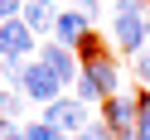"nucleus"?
<instances>
[{
    "label": "nucleus",
    "mask_w": 150,
    "mask_h": 140,
    "mask_svg": "<svg viewBox=\"0 0 150 140\" xmlns=\"http://www.w3.org/2000/svg\"><path fill=\"white\" fill-rule=\"evenodd\" d=\"M78 101L87 106V101H107V97H116L121 92V72H116V63L107 58V53H97V58H87L82 63V72H78Z\"/></svg>",
    "instance_id": "1"
},
{
    "label": "nucleus",
    "mask_w": 150,
    "mask_h": 140,
    "mask_svg": "<svg viewBox=\"0 0 150 140\" xmlns=\"http://www.w3.org/2000/svg\"><path fill=\"white\" fill-rule=\"evenodd\" d=\"M111 39H116L121 53L136 58L145 49V10H140V0H121L116 15H111Z\"/></svg>",
    "instance_id": "2"
},
{
    "label": "nucleus",
    "mask_w": 150,
    "mask_h": 140,
    "mask_svg": "<svg viewBox=\"0 0 150 140\" xmlns=\"http://www.w3.org/2000/svg\"><path fill=\"white\" fill-rule=\"evenodd\" d=\"M102 121H107V130L116 140H131L136 135V126H140V97H107L102 101Z\"/></svg>",
    "instance_id": "3"
},
{
    "label": "nucleus",
    "mask_w": 150,
    "mask_h": 140,
    "mask_svg": "<svg viewBox=\"0 0 150 140\" xmlns=\"http://www.w3.org/2000/svg\"><path fill=\"white\" fill-rule=\"evenodd\" d=\"M20 92H24V101H39V106H49V101H58V97H63V82L53 77V72L44 68L39 58H34V63H24Z\"/></svg>",
    "instance_id": "4"
},
{
    "label": "nucleus",
    "mask_w": 150,
    "mask_h": 140,
    "mask_svg": "<svg viewBox=\"0 0 150 140\" xmlns=\"http://www.w3.org/2000/svg\"><path fill=\"white\" fill-rule=\"evenodd\" d=\"M44 126H53L58 135H82V126H87V106H82L78 97H58L44 106Z\"/></svg>",
    "instance_id": "5"
},
{
    "label": "nucleus",
    "mask_w": 150,
    "mask_h": 140,
    "mask_svg": "<svg viewBox=\"0 0 150 140\" xmlns=\"http://www.w3.org/2000/svg\"><path fill=\"white\" fill-rule=\"evenodd\" d=\"M29 49H39L29 24L24 20H0V63H24Z\"/></svg>",
    "instance_id": "6"
},
{
    "label": "nucleus",
    "mask_w": 150,
    "mask_h": 140,
    "mask_svg": "<svg viewBox=\"0 0 150 140\" xmlns=\"http://www.w3.org/2000/svg\"><path fill=\"white\" fill-rule=\"evenodd\" d=\"M87 34H92V20H87L82 10H58V15H53V44H63V49H78Z\"/></svg>",
    "instance_id": "7"
},
{
    "label": "nucleus",
    "mask_w": 150,
    "mask_h": 140,
    "mask_svg": "<svg viewBox=\"0 0 150 140\" xmlns=\"http://www.w3.org/2000/svg\"><path fill=\"white\" fill-rule=\"evenodd\" d=\"M39 63L63 82V87H68V82H78V72H82V68H78V53L63 49V44H39Z\"/></svg>",
    "instance_id": "8"
},
{
    "label": "nucleus",
    "mask_w": 150,
    "mask_h": 140,
    "mask_svg": "<svg viewBox=\"0 0 150 140\" xmlns=\"http://www.w3.org/2000/svg\"><path fill=\"white\" fill-rule=\"evenodd\" d=\"M53 15H58V10H53V0H24V10H20V20L29 24L34 34H44V29L53 34Z\"/></svg>",
    "instance_id": "9"
},
{
    "label": "nucleus",
    "mask_w": 150,
    "mask_h": 140,
    "mask_svg": "<svg viewBox=\"0 0 150 140\" xmlns=\"http://www.w3.org/2000/svg\"><path fill=\"white\" fill-rule=\"evenodd\" d=\"M20 111H24V92H0V121H15V116H20Z\"/></svg>",
    "instance_id": "10"
},
{
    "label": "nucleus",
    "mask_w": 150,
    "mask_h": 140,
    "mask_svg": "<svg viewBox=\"0 0 150 140\" xmlns=\"http://www.w3.org/2000/svg\"><path fill=\"white\" fill-rule=\"evenodd\" d=\"M24 140H63V135L53 126H44V121H29V126H24Z\"/></svg>",
    "instance_id": "11"
},
{
    "label": "nucleus",
    "mask_w": 150,
    "mask_h": 140,
    "mask_svg": "<svg viewBox=\"0 0 150 140\" xmlns=\"http://www.w3.org/2000/svg\"><path fill=\"white\" fill-rule=\"evenodd\" d=\"M136 77H140V82H150V44L136 53Z\"/></svg>",
    "instance_id": "12"
},
{
    "label": "nucleus",
    "mask_w": 150,
    "mask_h": 140,
    "mask_svg": "<svg viewBox=\"0 0 150 140\" xmlns=\"http://www.w3.org/2000/svg\"><path fill=\"white\" fill-rule=\"evenodd\" d=\"M0 140H24V126L20 121H0Z\"/></svg>",
    "instance_id": "13"
},
{
    "label": "nucleus",
    "mask_w": 150,
    "mask_h": 140,
    "mask_svg": "<svg viewBox=\"0 0 150 140\" xmlns=\"http://www.w3.org/2000/svg\"><path fill=\"white\" fill-rule=\"evenodd\" d=\"M24 10V0H0V20H20Z\"/></svg>",
    "instance_id": "14"
},
{
    "label": "nucleus",
    "mask_w": 150,
    "mask_h": 140,
    "mask_svg": "<svg viewBox=\"0 0 150 140\" xmlns=\"http://www.w3.org/2000/svg\"><path fill=\"white\" fill-rule=\"evenodd\" d=\"M73 5H78V10H82V15H87V20H92V15H97V10H102V0H73Z\"/></svg>",
    "instance_id": "15"
},
{
    "label": "nucleus",
    "mask_w": 150,
    "mask_h": 140,
    "mask_svg": "<svg viewBox=\"0 0 150 140\" xmlns=\"http://www.w3.org/2000/svg\"><path fill=\"white\" fill-rule=\"evenodd\" d=\"M0 82H5V63H0Z\"/></svg>",
    "instance_id": "16"
}]
</instances>
